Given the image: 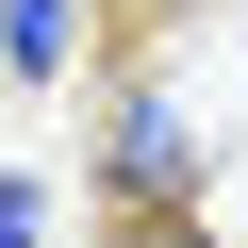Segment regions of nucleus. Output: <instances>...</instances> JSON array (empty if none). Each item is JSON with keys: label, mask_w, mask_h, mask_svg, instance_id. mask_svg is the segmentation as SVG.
<instances>
[{"label": "nucleus", "mask_w": 248, "mask_h": 248, "mask_svg": "<svg viewBox=\"0 0 248 248\" xmlns=\"http://www.w3.org/2000/svg\"><path fill=\"white\" fill-rule=\"evenodd\" d=\"M0 248H50V182L33 166H0Z\"/></svg>", "instance_id": "3"}, {"label": "nucleus", "mask_w": 248, "mask_h": 248, "mask_svg": "<svg viewBox=\"0 0 248 248\" xmlns=\"http://www.w3.org/2000/svg\"><path fill=\"white\" fill-rule=\"evenodd\" d=\"M83 33H99L83 0H0V83H66V66H83Z\"/></svg>", "instance_id": "2"}, {"label": "nucleus", "mask_w": 248, "mask_h": 248, "mask_svg": "<svg viewBox=\"0 0 248 248\" xmlns=\"http://www.w3.org/2000/svg\"><path fill=\"white\" fill-rule=\"evenodd\" d=\"M99 182H116V215L199 199V133H182V99H166V83H116V149H99Z\"/></svg>", "instance_id": "1"}]
</instances>
